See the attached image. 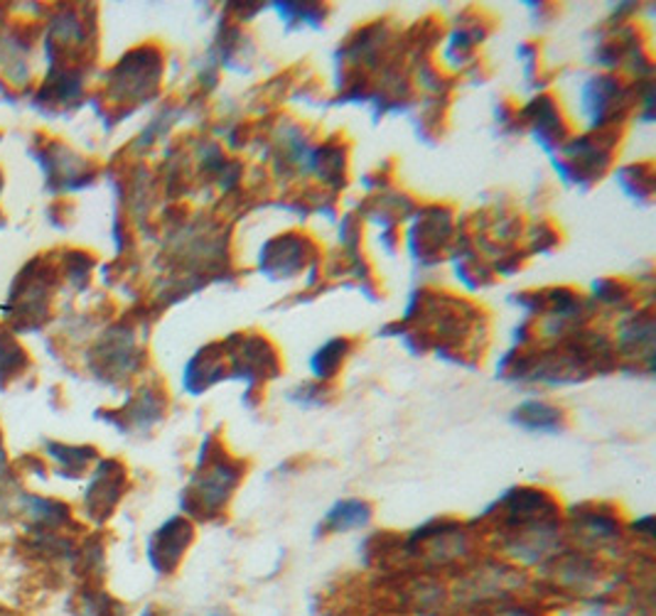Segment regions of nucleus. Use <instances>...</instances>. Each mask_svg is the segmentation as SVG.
Returning a JSON list of instances; mask_svg holds the SVG:
<instances>
[{
	"mask_svg": "<svg viewBox=\"0 0 656 616\" xmlns=\"http://www.w3.org/2000/svg\"><path fill=\"white\" fill-rule=\"evenodd\" d=\"M160 82V54L155 50H133L109 74V94L118 104H136L153 96Z\"/></svg>",
	"mask_w": 656,
	"mask_h": 616,
	"instance_id": "nucleus-3",
	"label": "nucleus"
},
{
	"mask_svg": "<svg viewBox=\"0 0 656 616\" xmlns=\"http://www.w3.org/2000/svg\"><path fill=\"white\" fill-rule=\"evenodd\" d=\"M28 366L30 356L25 354V349L8 332H0V388H6L18 376H23Z\"/></svg>",
	"mask_w": 656,
	"mask_h": 616,
	"instance_id": "nucleus-16",
	"label": "nucleus"
},
{
	"mask_svg": "<svg viewBox=\"0 0 656 616\" xmlns=\"http://www.w3.org/2000/svg\"><path fill=\"white\" fill-rule=\"evenodd\" d=\"M168 398L158 386H143L121 410L114 413H96L106 418V423H114L123 435H148L160 420L165 418Z\"/></svg>",
	"mask_w": 656,
	"mask_h": 616,
	"instance_id": "nucleus-8",
	"label": "nucleus"
},
{
	"mask_svg": "<svg viewBox=\"0 0 656 616\" xmlns=\"http://www.w3.org/2000/svg\"><path fill=\"white\" fill-rule=\"evenodd\" d=\"M55 290V268L35 258L20 270L6 302V317L20 332L37 329L50 317V295Z\"/></svg>",
	"mask_w": 656,
	"mask_h": 616,
	"instance_id": "nucleus-1",
	"label": "nucleus"
},
{
	"mask_svg": "<svg viewBox=\"0 0 656 616\" xmlns=\"http://www.w3.org/2000/svg\"><path fill=\"white\" fill-rule=\"evenodd\" d=\"M8 482H10V464H8V457L3 452V435H0V486L6 489Z\"/></svg>",
	"mask_w": 656,
	"mask_h": 616,
	"instance_id": "nucleus-21",
	"label": "nucleus"
},
{
	"mask_svg": "<svg viewBox=\"0 0 656 616\" xmlns=\"http://www.w3.org/2000/svg\"><path fill=\"white\" fill-rule=\"evenodd\" d=\"M45 452L47 457L57 464L60 477L69 482L79 479L86 467H89L94 460H99V452L89 445H64V442L55 440L45 442Z\"/></svg>",
	"mask_w": 656,
	"mask_h": 616,
	"instance_id": "nucleus-14",
	"label": "nucleus"
},
{
	"mask_svg": "<svg viewBox=\"0 0 656 616\" xmlns=\"http://www.w3.org/2000/svg\"><path fill=\"white\" fill-rule=\"evenodd\" d=\"M573 616H632L627 609H620L607 597L580 599L573 607Z\"/></svg>",
	"mask_w": 656,
	"mask_h": 616,
	"instance_id": "nucleus-19",
	"label": "nucleus"
},
{
	"mask_svg": "<svg viewBox=\"0 0 656 616\" xmlns=\"http://www.w3.org/2000/svg\"><path fill=\"white\" fill-rule=\"evenodd\" d=\"M0 226H3V216H0Z\"/></svg>",
	"mask_w": 656,
	"mask_h": 616,
	"instance_id": "nucleus-26",
	"label": "nucleus"
},
{
	"mask_svg": "<svg viewBox=\"0 0 656 616\" xmlns=\"http://www.w3.org/2000/svg\"><path fill=\"white\" fill-rule=\"evenodd\" d=\"M6 518H10V499L6 496L3 486H0V523H3Z\"/></svg>",
	"mask_w": 656,
	"mask_h": 616,
	"instance_id": "nucleus-22",
	"label": "nucleus"
},
{
	"mask_svg": "<svg viewBox=\"0 0 656 616\" xmlns=\"http://www.w3.org/2000/svg\"><path fill=\"white\" fill-rule=\"evenodd\" d=\"M92 374L104 383H123L138 371L136 334L126 327H114L94 344L86 356Z\"/></svg>",
	"mask_w": 656,
	"mask_h": 616,
	"instance_id": "nucleus-5",
	"label": "nucleus"
},
{
	"mask_svg": "<svg viewBox=\"0 0 656 616\" xmlns=\"http://www.w3.org/2000/svg\"><path fill=\"white\" fill-rule=\"evenodd\" d=\"M0 192H3V175H0Z\"/></svg>",
	"mask_w": 656,
	"mask_h": 616,
	"instance_id": "nucleus-25",
	"label": "nucleus"
},
{
	"mask_svg": "<svg viewBox=\"0 0 656 616\" xmlns=\"http://www.w3.org/2000/svg\"><path fill=\"white\" fill-rule=\"evenodd\" d=\"M241 464L232 462L229 457H209L204 455L197 464L195 477H192L182 506L190 516L214 518L224 511L232 494L241 482Z\"/></svg>",
	"mask_w": 656,
	"mask_h": 616,
	"instance_id": "nucleus-2",
	"label": "nucleus"
},
{
	"mask_svg": "<svg viewBox=\"0 0 656 616\" xmlns=\"http://www.w3.org/2000/svg\"><path fill=\"white\" fill-rule=\"evenodd\" d=\"M290 401H295L300 406H322L325 403V388L308 383V386H298L293 393H290Z\"/></svg>",
	"mask_w": 656,
	"mask_h": 616,
	"instance_id": "nucleus-20",
	"label": "nucleus"
},
{
	"mask_svg": "<svg viewBox=\"0 0 656 616\" xmlns=\"http://www.w3.org/2000/svg\"><path fill=\"white\" fill-rule=\"evenodd\" d=\"M512 423L526 432H541V435H556L566 425V415L558 406L546 401H524L514 408Z\"/></svg>",
	"mask_w": 656,
	"mask_h": 616,
	"instance_id": "nucleus-13",
	"label": "nucleus"
},
{
	"mask_svg": "<svg viewBox=\"0 0 656 616\" xmlns=\"http://www.w3.org/2000/svg\"><path fill=\"white\" fill-rule=\"evenodd\" d=\"M82 94V74L67 69V67H55L50 72V77L45 79V84L40 86L37 91V108L42 111H60L64 106H72L74 101L79 99Z\"/></svg>",
	"mask_w": 656,
	"mask_h": 616,
	"instance_id": "nucleus-11",
	"label": "nucleus"
},
{
	"mask_svg": "<svg viewBox=\"0 0 656 616\" xmlns=\"http://www.w3.org/2000/svg\"><path fill=\"white\" fill-rule=\"evenodd\" d=\"M42 165L47 170V182L60 190H72V187H82L84 182H89L92 175H86V165L84 162L69 153L67 148H62V143H55V148L45 150L42 153Z\"/></svg>",
	"mask_w": 656,
	"mask_h": 616,
	"instance_id": "nucleus-12",
	"label": "nucleus"
},
{
	"mask_svg": "<svg viewBox=\"0 0 656 616\" xmlns=\"http://www.w3.org/2000/svg\"><path fill=\"white\" fill-rule=\"evenodd\" d=\"M347 349H349L347 339H332L313 356V364L310 366H313V374L320 378V381H327V378L337 374L344 356H347Z\"/></svg>",
	"mask_w": 656,
	"mask_h": 616,
	"instance_id": "nucleus-18",
	"label": "nucleus"
},
{
	"mask_svg": "<svg viewBox=\"0 0 656 616\" xmlns=\"http://www.w3.org/2000/svg\"><path fill=\"white\" fill-rule=\"evenodd\" d=\"M372 506L364 499H342L325 516V533H347L359 531L372 521Z\"/></svg>",
	"mask_w": 656,
	"mask_h": 616,
	"instance_id": "nucleus-15",
	"label": "nucleus"
},
{
	"mask_svg": "<svg viewBox=\"0 0 656 616\" xmlns=\"http://www.w3.org/2000/svg\"><path fill=\"white\" fill-rule=\"evenodd\" d=\"M524 587V575L507 565H485L462 577L453 599L458 607H487V604H502L514 599L516 592Z\"/></svg>",
	"mask_w": 656,
	"mask_h": 616,
	"instance_id": "nucleus-4",
	"label": "nucleus"
},
{
	"mask_svg": "<svg viewBox=\"0 0 656 616\" xmlns=\"http://www.w3.org/2000/svg\"><path fill=\"white\" fill-rule=\"evenodd\" d=\"M77 616H123L126 609L121 602H116L111 594L96 587H84L79 592Z\"/></svg>",
	"mask_w": 656,
	"mask_h": 616,
	"instance_id": "nucleus-17",
	"label": "nucleus"
},
{
	"mask_svg": "<svg viewBox=\"0 0 656 616\" xmlns=\"http://www.w3.org/2000/svg\"><path fill=\"white\" fill-rule=\"evenodd\" d=\"M141 616H158V612H155V607H150L148 604V607L141 612Z\"/></svg>",
	"mask_w": 656,
	"mask_h": 616,
	"instance_id": "nucleus-23",
	"label": "nucleus"
},
{
	"mask_svg": "<svg viewBox=\"0 0 656 616\" xmlns=\"http://www.w3.org/2000/svg\"><path fill=\"white\" fill-rule=\"evenodd\" d=\"M18 509L28 518L30 528H37V531H62V528L72 526L69 506L47 499V496L18 494Z\"/></svg>",
	"mask_w": 656,
	"mask_h": 616,
	"instance_id": "nucleus-10",
	"label": "nucleus"
},
{
	"mask_svg": "<svg viewBox=\"0 0 656 616\" xmlns=\"http://www.w3.org/2000/svg\"><path fill=\"white\" fill-rule=\"evenodd\" d=\"M571 523H573L576 540H580V543L588 548L605 550V548H612L620 543L617 518L605 514V511L583 509L571 518Z\"/></svg>",
	"mask_w": 656,
	"mask_h": 616,
	"instance_id": "nucleus-9",
	"label": "nucleus"
},
{
	"mask_svg": "<svg viewBox=\"0 0 656 616\" xmlns=\"http://www.w3.org/2000/svg\"><path fill=\"white\" fill-rule=\"evenodd\" d=\"M207 616H229V614H224V612H212V614H207Z\"/></svg>",
	"mask_w": 656,
	"mask_h": 616,
	"instance_id": "nucleus-24",
	"label": "nucleus"
},
{
	"mask_svg": "<svg viewBox=\"0 0 656 616\" xmlns=\"http://www.w3.org/2000/svg\"><path fill=\"white\" fill-rule=\"evenodd\" d=\"M195 540V528L182 516H172L148 538L146 558L158 577H170Z\"/></svg>",
	"mask_w": 656,
	"mask_h": 616,
	"instance_id": "nucleus-7",
	"label": "nucleus"
},
{
	"mask_svg": "<svg viewBox=\"0 0 656 616\" xmlns=\"http://www.w3.org/2000/svg\"><path fill=\"white\" fill-rule=\"evenodd\" d=\"M128 489V472L118 460H99L84 489L82 509L92 523L109 521Z\"/></svg>",
	"mask_w": 656,
	"mask_h": 616,
	"instance_id": "nucleus-6",
	"label": "nucleus"
}]
</instances>
